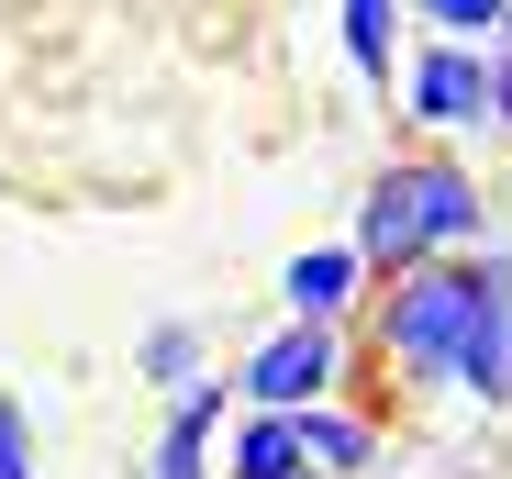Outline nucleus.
Returning a JSON list of instances; mask_svg holds the SVG:
<instances>
[{"instance_id": "nucleus-1", "label": "nucleus", "mask_w": 512, "mask_h": 479, "mask_svg": "<svg viewBox=\"0 0 512 479\" xmlns=\"http://www.w3.org/2000/svg\"><path fill=\"white\" fill-rule=\"evenodd\" d=\"M468 234H479L468 168L412 156V168H379V190H368V212H357V257H379V268H435L446 246H468Z\"/></svg>"}, {"instance_id": "nucleus-2", "label": "nucleus", "mask_w": 512, "mask_h": 479, "mask_svg": "<svg viewBox=\"0 0 512 479\" xmlns=\"http://www.w3.org/2000/svg\"><path fill=\"white\" fill-rule=\"evenodd\" d=\"M468 312H479V268H412L379 312V346L412 368V379H457V346H468Z\"/></svg>"}, {"instance_id": "nucleus-3", "label": "nucleus", "mask_w": 512, "mask_h": 479, "mask_svg": "<svg viewBox=\"0 0 512 479\" xmlns=\"http://www.w3.org/2000/svg\"><path fill=\"white\" fill-rule=\"evenodd\" d=\"M245 402H268V413H312L323 390H334V324H290V335H268L245 357Z\"/></svg>"}, {"instance_id": "nucleus-4", "label": "nucleus", "mask_w": 512, "mask_h": 479, "mask_svg": "<svg viewBox=\"0 0 512 479\" xmlns=\"http://www.w3.org/2000/svg\"><path fill=\"white\" fill-rule=\"evenodd\" d=\"M468 402H512V268H479V312H468V346H457Z\"/></svg>"}, {"instance_id": "nucleus-5", "label": "nucleus", "mask_w": 512, "mask_h": 479, "mask_svg": "<svg viewBox=\"0 0 512 479\" xmlns=\"http://www.w3.org/2000/svg\"><path fill=\"white\" fill-rule=\"evenodd\" d=\"M412 101H423V123L468 134V123H490V67H479L468 45H423V67H412Z\"/></svg>"}, {"instance_id": "nucleus-6", "label": "nucleus", "mask_w": 512, "mask_h": 479, "mask_svg": "<svg viewBox=\"0 0 512 479\" xmlns=\"http://www.w3.org/2000/svg\"><path fill=\"white\" fill-rule=\"evenodd\" d=\"M212 424H223V390H212V379H190V390H179V413H167V435H156V479H201Z\"/></svg>"}, {"instance_id": "nucleus-7", "label": "nucleus", "mask_w": 512, "mask_h": 479, "mask_svg": "<svg viewBox=\"0 0 512 479\" xmlns=\"http://www.w3.org/2000/svg\"><path fill=\"white\" fill-rule=\"evenodd\" d=\"M346 290H357V246H312V257H290V312H301V324H334V312H346Z\"/></svg>"}, {"instance_id": "nucleus-8", "label": "nucleus", "mask_w": 512, "mask_h": 479, "mask_svg": "<svg viewBox=\"0 0 512 479\" xmlns=\"http://www.w3.org/2000/svg\"><path fill=\"white\" fill-rule=\"evenodd\" d=\"M301 413H256L245 435H234V479H301Z\"/></svg>"}, {"instance_id": "nucleus-9", "label": "nucleus", "mask_w": 512, "mask_h": 479, "mask_svg": "<svg viewBox=\"0 0 512 479\" xmlns=\"http://www.w3.org/2000/svg\"><path fill=\"white\" fill-rule=\"evenodd\" d=\"M390 45H401V0H346V56L379 78L390 67Z\"/></svg>"}, {"instance_id": "nucleus-10", "label": "nucleus", "mask_w": 512, "mask_h": 479, "mask_svg": "<svg viewBox=\"0 0 512 479\" xmlns=\"http://www.w3.org/2000/svg\"><path fill=\"white\" fill-rule=\"evenodd\" d=\"M301 446L323 468H368V424H346V413H301Z\"/></svg>"}, {"instance_id": "nucleus-11", "label": "nucleus", "mask_w": 512, "mask_h": 479, "mask_svg": "<svg viewBox=\"0 0 512 479\" xmlns=\"http://www.w3.org/2000/svg\"><path fill=\"white\" fill-rule=\"evenodd\" d=\"M145 379L190 390V335H179V324H156V335H145Z\"/></svg>"}, {"instance_id": "nucleus-12", "label": "nucleus", "mask_w": 512, "mask_h": 479, "mask_svg": "<svg viewBox=\"0 0 512 479\" xmlns=\"http://www.w3.org/2000/svg\"><path fill=\"white\" fill-rule=\"evenodd\" d=\"M423 12H435V23L468 45V34H490V23H501V0H423Z\"/></svg>"}, {"instance_id": "nucleus-13", "label": "nucleus", "mask_w": 512, "mask_h": 479, "mask_svg": "<svg viewBox=\"0 0 512 479\" xmlns=\"http://www.w3.org/2000/svg\"><path fill=\"white\" fill-rule=\"evenodd\" d=\"M0 479H34V435H23L12 402H0Z\"/></svg>"}, {"instance_id": "nucleus-14", "label": "nucleus", "mask_w": 512, "mask_h": 479, "mask_svg": "<svg viewBox=\"0 0 512 479\" xmlns=\"http://www.w3.org/2000/svg\"><path fill=\"white\" fill-rule=\"evenodd\" d=\"M490 123H512V45L490 56Z\"/></svg>"}, {"instance_id": "nucleus-15", "label": "nucleus", "mask_w": 512, "mask_h": 479, "mask_svg": "<svg viewBox=\"0 0 512 479\" xmlns=\"http://www.w3.org/2000/svg\"><path fill=\"white\" fill-rule=\"evenodd\" d=\"M301 479H312V468H301Z\"/></svg>"}]
</instances>
